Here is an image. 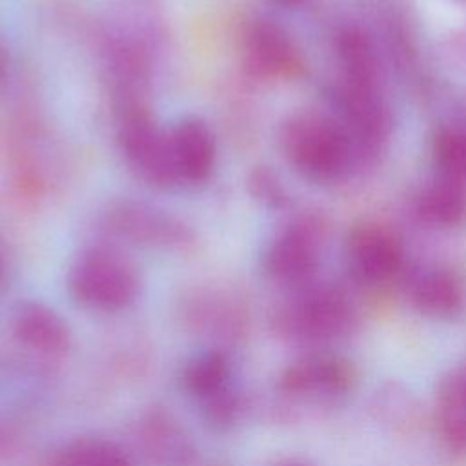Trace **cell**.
<instances>
[{"label":"cell","instance_id":"6da1fadb","mask_svg":"<svg viewBox=\"0 0 466 466\" xmlns=\"http://www.w3.org/2000/svg\"><path fill=\"white\" fill-rule=\"evenodd\" d=\"M69 297L82 309L115 315L129 309L142 293V273L137 262L113 242L82 248L66 277Z\"/></svg>","mask_w":466,"mask_h":466},{"label":"cell","instance_id":"7a4b0ae2","mask_svg":"<svg viewBox=\"0 0 466 466\" xmlns=\"http://www.w3.org/2000/svg\"><path fill=\"white\" fill-rule=\"evenodd\" d=\"M178 388L202 424L215 433H228L244 419L248 399L233 351L200 346L178 371Z\"/></svg>","mask_w":466,"mask_h":466},{"label":"cell","instance_id":"3957f363","mask_svg":"<svg viewBox=\"0 0 466 466\" xmlns=\"http://www.w3.org/2000/svg\"><path fill=\"white\" fill-rule=\"evenodd\" d=\"M271 331L282 342L309 350H328L351 333L355 311L346 295L328 284H304L291 289L269 317Z\"/></svg>","mask_w":466,"mask_h":466},{"label":"cell","instance_id":"277c9868","mask_svg":"<svg viewBox=\"0 0 466 466\" xmlns=\"http://www.w3.org/2000/svg\"><path fill=\"white\" fill-rule=\"evenodd\" d=\"M175 309L180 328L206 348L233 351L251 331L249 304L229 284H195L180 293Z\"/></svg>","mask_w":466,"mask_h":466},{"label":"cell","instance_id":"5b68a950","mask_svg":"<svg viewBox=\"0 0 466 466\" xmlns=\"http://www.w3.org/2000/svg\"><path fill=\"white\" fill-rule=\"evenodd\" d=\"M355 373L351 364L329 350L302 351L288 362L271 386L279 411L329 408L351 391Z\"/></svg>","mask_w":466,"mask_h":466},{"label":"cell","instance_id":"8992f818","mask_svg":"<svg viewBox=\"0 0 466 466\" xmlns=\"http://www.w3.org/2000/svg\"><path fill=\"white\" fill-rule=\"evenodd\" d=\"M279 142L289 166L311 182H337L351 162L348 133L342 126L319 115L289 116L280 127Z\"/></svg>","mask_w":466,"mask_h":466},{"label":"cell","instance_id":"52a82bcc","mask_svg":"<svg viewBox=\"0 0 466 466\" xmlns=\"http://www.w3.org/2000/svg\"><path fill=\"white\" fill-rule=\"evenodd\" d=\"M115 116L116 146L127 169L149 187H178L171 162L169 131L155 120L147 102L115 104Z\"/></svg>","mask_w":466,"mask_h":466},{"label":"cell","instance_id":"ba28073f","mask_svg":"<svg viewBox=\"0 0 466 466\" xmlns=\"http://www.w3.org/2000/svg\"><path fill=\"white\" fill-rule=\"evenodd\" d=\"M98 222L104 235L116 246L186 251L195 242L189 224L146 200H113L104 208Z\"/></svg>","mask_w":466,"mask_h":466},{"label":"cell","instance_id":"9c48e42d","mask_svg":"<svg viewBox=\"0 0 466 466\" xmlns=\"http://www.w3.org/2000/svg\"><path fill=\"white\" fill-rule=\"evenodd\" d=\"M131 439L137 453L149 466H193L198 461V446L191 431L164 404L138 411Z\"/></svg>","mask_w":466,"mask_h":466},{"label":"cell","instance_id":"30bf717a","mask_svg":"<svg viewBox=\"0 0 466 466\" xmlns=\"http://www.w3.org/2000/svg\"><path fill=\"white\" fill-rule=\"evenodd\" d=\"M15 346L36 364H60L73 350V333L67 320L40 300L20 302L9 320Z\"/></svg>","mask_w":466,"mask_h":466},{"label":"cell","instance_id":"8fae6325","mask_svg":"<svg viewBox=\"0 0 466 466\" xmlns=\"http://www.w3.org/2000/svg\"><path fill=\"white\" fill-rule=\"evenodd\" d=\"M319 257L317 228L309 220H295L268 242L262 253V271L271 282L291 291L311 282Z\"/></svg>","mask_w":466,"mask_h":466},{"label":"cell","instance_id":"7c38bea8","mask_svg":"<svg viewBox=\"0 0 466 466\" xmlns=\"http://www.w3.org/2000/svg\"><path fill=\"white\" fill-rule=\"evenodd\" d=\"M171 162L178 187L206 184L218 158L213 127L200 116H184L167 127Z\"/></svg>","mask_w":466,"mask_h":466},{"label":"cell","instance_id":"4fadbf2b","mask_svg":"<svg viewBox=\"0 0 466 466\" xmlns=\"http://www.w3.org/2000/svg\"><path fill=\"white\" fill-rule=\"evenodd\" d=\"M346 268L359 284H384L402 268L400 246L384 229H355L346 244Z\"/></svg>","mask_w":466,"mask_h":466},{"label":"cell","instance_id":"5bb4252c","mask_svg":"<svg viewBox=\"0 0 466 466\" xmlns=\"http://www.w3.org/2000/svg\"><path fill=\"white\" fill-rule=\"evenodd\" d=\"M242 62L253 76L273 78L295 66V47L288 33L268 18L251 20L240 38Z\"/></svg>","mask_w":466,"mask_h":466},{"label":"cell","instance_id":"9a60e30c","mask_svg":"<svg viewBox=\"0 0 466 466\" xmlns=\"http://www.w3.org/2000/svg\"><path fill=\"white\" fill-rule=\"evenodd\" d=\"M339 113L350 133L366 146H377L390 131V115L375 82L344 80L335 93Z\"/></svg>","mask_w":466,"mask_h":466},{"label":"cell","instance_id":"2e32d148","mask_svg":"<svg viewBox=\"0 0 466 466\" xmlns=\"http://www.w3.org/2000/svg\"><path fill=\"white\" fill-rule=\"evenodd\" d=\"M408 299L413 309L424 317L453 319L462 311L466 293L455 273L442 268H430L410 279Z\"/></svg>","mask_w":466,"mask_h":466},{"label":"cell","instance_id":"e0dca14e","mask_svg":"<svg viewBox=\"0 0 466 466\" xmlns=\"http://www.w3.org/2000/svg\"><path fill=\"white\" fill-rule=\"evenodd\" d=\"M435 426L451 453L466 455V359L450 368L439 382Z\"/></svg>","mask_w":466,"mask_h":466},{"label":"cell","instance_id":"ac0fdd59","mask_svg":"<svg viewBox=\"0 0 466 466\" xmlns=\"http://www.w3.org/2000/svg\"><path fill=\"white\" fill-rule=\"evenodd\" d=\"M42 466H135V461L109 437L78 435L58 444Z\"/></svg>","mask_w":466,"mask_h":466},{"label":"cell","instance_id":"d6986e66","mask_svg":"<svg viewBox=\"0 0 466 466\" xmlns=\"http://www.w3.org/2000/svg\"><path fill=\"white\" fill-rule=\"evenodd\" d=\"M466 209V195L461 182L441 177V180L430 184L420 198L419 211L420 215L439 226H450L461 220Z\"/></svg>","mask_w":466,"mask_h":466},{"label":"cell","instance_id":"ffe728a7","mask_svg":"<svg viewBox=\"0 0 466 466\" xmlns=\"http://www.w3.org/2000/svg\"><path fill=\"white\" fill-rule=\"evenodd\" d=\"M337 53L344 67L346 80L375 82L377 66L370 42L357 31L348 29L337 38Z\"/></svg>","mask_w":466,"mask_h":466},{"label":"cell","instance_id":"44dd1931","mask_svg":"<svg viewBox=\"0 0 466 466\" xmlns=\"http://www.w3.org/2000/svg\"><path fill=\"white\" fill-rule=\"evenodd\" d=\"M433 155L441 177L461 184L466 182V129L450 127L441 131Z\"/></svg>","mask_w":466,"mask_h":466},{"label":"cell","instance_id":"7402d4cb","mask_svg":"<svg viewBox=\"0 0 466 466\" xmlns=\"http://www.w3.org/2000/svg\"><path fill=\"white\" fill-rule=\"evenodd\" d=\"M248 189L255 200L268 208H279L286 200L280 180L264 167H257L251 171L248 178Z\"/></svg>","mask_w":466,"mask_h":466},{"label":"cell","instance_id":"603a6c76","mask_svg":"<svg viewBox=\"0 0 466 466\" xmlns=\"http://www.w3.org/2000/svg\"><path fill=\"white\" fill-rule=\"evenodd\" d=\"M16 448H18L16 431L9 424L0 420V461L13 457L16 453Z\"/></svg>","mask_w":466,"mask_h":466},{"label":"cell","instance_id":"cb8c5ba5","mask_svg":"<svg viewBox=\"0 0 466 466\" xmlns=\"http://www.w3.org/2000/svg\"><path fill=\"white\" fill-rule=\"evenodd\" d=\"M13 269V260H11V251L5 244V240L0 237V291L7 286L9 277Z\"/></svg>","mask_w":466,"mask_h":466},{"label":"cell","instance_id":"d4e9b609","mask_svg":"<svg viewBox=\"0 0 466 466\" xmlns=\"http://www.w3.org/2000/svg\"><path fill=\"white\" fill-rule=\"evenodd\" d=\"M271 466H313V464L300 457H280L275 462H271Z\"/></svg>","mask_w":466,"mask_h":466},{"label":"cell","instance_id":"484cf974","mask_svg":"<svg viewBox=\"0 0 466 466\" xmlns=\"http://www.w3.org/2000/svg\"><path fill=\"white\" fill-rule=\"evenodd\" d=\"M7 71H9V58H7V51L5 47L0 44V86L4 84V80L7 78Z\"/></svg>","mask_w":466,"mask_h":466},{"label":"cell","instance_id":"4316f807","mask_svg":"<svg viewBox=\"0 0 466 466\" xmlns=\"http://www.w3.org/2000/svg\"><path fill=\"white\" fill-rule=\"evenodd\" d=\"M275 4L282 5V7H299L300 4H304L306 0H273Z\"/></svg>","mask_w":466,"mask_h":466}]
</instances>
